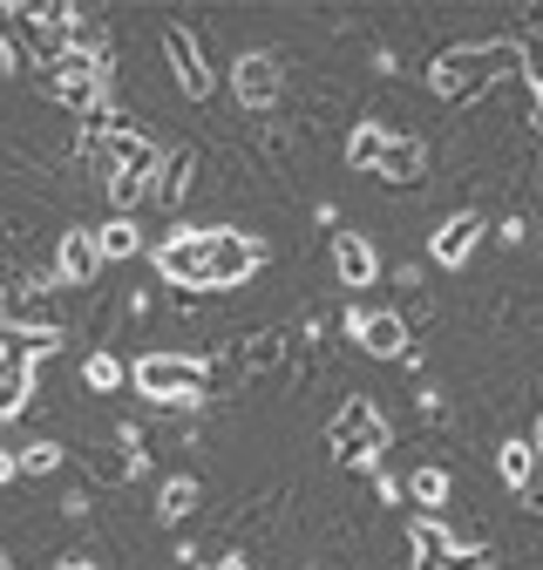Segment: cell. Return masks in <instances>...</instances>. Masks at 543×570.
Wrapping results in <instances>:
<instances>
[{"instance_id": "obj_1", "label": "cell", "mask_w": 543, "mask_h": 570, "mask_svg": "<svg viewBox=\"0 0 543 570\" xmlns=\"http://www.w3.org/2000/svg\"><path fill=\"white\" fill-rule=\"evenodd\" d=\"M523 76V48L516 41H468V48H448L428 61V82L442 102H468V96H483L496 82Z\"/></svg>"}, {"instance_id": "obj_2", "label": "cell", "mask_w": 543, "mask_h": 570, "mask_svg": "<svg viewBox=\"0 0 543 570\" xmlns=\"http://www.w3.org/2000/svg\"><path fill=\"white\" fill-rule=\"evenodd\" d=\"M387 421L374 414V401H347V407H339L333 414V428H326V449L339 455V462H347V469H381V455H387Z\"/></svg>"}, {"instance_id": "obj_3", "label": "cell", "mask_w": 543, "mask_h": 570, "mask_svg": "<svg viewBox=\"0 0 543 570\" xmlns=\"http://www.w3.org/2000/svg\"><path fill=\"white\" fill-rule=\"evenodd\" d=\"M129 387L144 394V401H157V407H197L204 367L184 361V353H144V361L129 367Z\"/></svg>"}, {"instance_id": "obj_4", "label": "cell", "mask_w": 543, "mask_h": 570, "mask_svg": "<svg viewBox=\"0 0 543 570\" xmlns=\"http://www.w3.org/2000/svg\"><path fill=\"white\" fill-rule=\"evenodd\" d=\"M407 570H490L483 543H448L435 517H407Z\"/></svg>"}, {"instance_id": "obj_5", "label": "cell", "mask_w": 543, "mask_h": 570, "mask_svg": "<svg viewBox=\"0 0 543 570\" xmlns=\"http://www.w3.org/2000/svg\"><path fill=\"white\" fill-rule=\"evenodd\" d=\"M109 96V61H89V55H61L48 61V102L76 109V116H96Z\"/></svg>"}, {"instance_id": "obj_6", "label": "cell", "mask_w": 543, "mask_h": 570, "mask_svg": "<svg viewBox=\"0 0 543 570\" xmlns=\"http://www.w3.org/2000/svg\"><path fill=\"white\" fill-rule=\"evenodd\" d=\"M218 238L225 232H177V238H164L157 245V272L170 278V285H211V265H218Z\"/></svg>"}, {"instance_id": "obj_7", "label": "cell", "mask_w": 543, "mask_h": 570, "mask_svg": "<svg viewBox=\"0 0 543 570\" xmlns=\"http://www.w3.org/2000/svg\"><path fill=\"white\" fill-rule=\"evenodd\" d=\"M164 61H170V76H177V89H184L190 102L211 96V61H204V48H197V35H190V28L164 21Z\"/></svg>"}, {"instance_id": "obj_8", "label": "cell", "mask_w": 543, "mask_h": 570, "mask_svg": "<svg viewBox=\"0 0 543 570\" xmlns=\"http://www.w3.org/2000/svg\"><path fill=\"white\" fill-rule=\"evenodd\" d=\"M347 333H354L361 353H374V361H407V320H401V313L354 306V313H347Z\"/></svg>"}, {"instance_id": "obj_9", "label": "cell", "mask_w": 543, "mask_h": 570, "mask_svg": "<svg viewBox=\"0 0 543 570\" xmlns=\"http://www.w3.org/2000/svg\"><path fill=\"white\" fill-rule=\"evenodd\" d=\"M483 232H490V218L483 210H455V218L428 238V258L442 265V272H462L468 258H475V245H483Z\"/></svg>"}, {"instance_id": "obj_10", "label": "cell", "mask_w": 543, "mask_h": 570, "mask_svg": "<svg viewBox=\"0 0 543 570\" xmlns=\"http://www.w3.org/2000/svg\"><path fill=\"white\" fill-rule=\"evenodd\" d=\"M231 96H238L245 109H272V102H279V55H265V48L238 55V68H231Z\"/></svg>"}, {"instance_id": "obj_11", "label": "cell", "mask_w": 543, "mask_h": 570, "mask_svg": "<svg viewBox=\"0 0 543 570\" xmlns=\"http://www.w3.org/2000/svg\"><path fill=\"white\" fill-rule=\"evenodd\" d=\"M28 401H34V353L0 346V421L28 414Z\"/></svg>"}, {"instance_id": "obj_12", "label": "cell", "mask_w": 543, "mask_h": 570, "mask_svg": "<svg viewBox=\"0 0 543 570\" xmlns=\"http://www.w3.org/2000/svg\"><path fill=\"white\" fill-rule=\"evenodd\" d=\"M96 272H102L96 232H61V245H55V278H61V285H89Z\"/></svg>"}, {"instance_id": "obj_13", "label": "cell", "mask_w": 543, "mask_h": 570, "mask_svg": "<svg viewBox=\"0 0 543 570\" xmlns=\"http://www.w3.org/2000/svg\"><path fill=\"white\" fill-rule=\"evenodd\" d=\"M333 272H339V285H347V293H367L374 272H381V258H374V245H367L361 232H339V238H333Z\"/></svg>"}, {"instance_id": "obj_14", "label": "cell", "mask_w": 543, "mask_h": 570, "mask_svg": "<svg viewBox=\"0 0 543 570\" xmlns=\"http://www.w3.org/2000/svg\"><path fill=\"white\" fill-rule=\"evenodd\" d=\"M190 177H197V150H184V142H177V150L157 164V184H150V197H157L164 210H177V204L190 197Z\"/></svg>"}, {"instance_id": "obj_15", "label": "cell", "mask_w": 543, "mask_h": 570, "mask_svg": "<svg viewBox=\"0 0 543 570\" xmlns=\"http://www.w3.org/2000/svg\"><path fill=\"white\" fill-rule=\"evenodd\" d=\"M258 272V245L245 232H225L218 238V265H211V285H245Z\"/></svg>"}, {"instance_id": "obj_16", "label": "cell", "mask_w": 543, "mask_h": 570, "mask_svg": "<svg viewBox=\"0 0 543 570\" xmlns=\"http://www.w3.org/2000/svg\"><path fill=\"white\" fill-rule=\"evenodd\" d=\"M422 170H428V150H422V142H415V136H387L381 177H387V184H415Z\"/></svg>"}, {"instance_id": "obj_17", "label": "cell", "mask_w": 543, "mask_h": 570, "mask_svg": "<svg viewBox=\"0 0 543 570\" xmlns=\"http://www.w3.org/2000/svg\"><path fill=\"white\" fill-rule=\"evenodd\" d=\"M197 503H204V482H197V475H170V482L157 489V517H164V523H184Z\"/></svg>"}, {"instance_id": "obj_18", "label": "cell", "mask_w": 543, "mask_h": 570, "mask_svg": "<svg viewBox=\"0 0 543 570\" xmlns=\"http://www.w3.org/2000/svg\"><path fill=\"white\" fill-rule=\"evenodd\" d=\"M381 157H387V129L381 122H361L347 136V170H381Z\"/></svg>"}, {"instance_id": "obj_19", "label": "cell", "mask_w": 543, "mask_h": 570, "mask_svg": "<svg viewBox=\"0 0 543 570\" xmlns=\"http://www.w3.org/2000/svg\"><path fill=\"white\" fill-rule=\"evenodd\" d=\"M496 475H503L510 489H530V482H536V449H530L523 435L503 442V449H496Z\"/></svg>"}, {"instance_id": "obj_20", "label": "cell", "mask_w": 543, "mask_h": 570, "mask_svg": "<svg viewBox=\"0 0 543 570\" xmlns=\"http://www.w3.org/2000/svg\"><path fill=\"white\" fill-rule=\"evenodd\" d=\"M96 245H102V265H116V258H136V252H144V232H136L129 218H109V225L96 232Z\"/></svg>"}, {"instance_id": "obj_21", "label": "cell", "mask_w": 543, "mask_h": 570, "mask_svg": "<svg viewBox=\"0 0 543 570\" xmlns=\"http://www.w3.org/2000/svg\"><path fill=\"white\" fill-rule=\"evenodd\" d=\"M407 489H415V503H428V510H442L448 503V469H415V475H407Z\"/></svg>"}, {"instance_id": "obj_22", "label": "cell", "mask_w": 543, "mask_h": 570, "mask_svg": "<svg viewBox=\"0 0 543 570\" xmlns=\"http://www.w3.org/2000/svg\"><path fill=\"white\" fill-rule=\"evenodd\" d=\"M82 381L96 387V394H116L129 374H122V361H116V353H89V367H82Z\"/></svg>"}, {"instance_id": "obj_23", "label": "cell", "mask_w": 543, "mask_h": 570, "mask_svg": "<svg viewBox=\"0 0 543 570\" xmlns=\"http://www.w3.org/2000/svg\"><path fill=\"white\" fill-rule=\"evenodd\" d=\"M14 462H21V475H55V469H61V449H55V442H34V449H21Z\"/></svg>"}, {"instance_id": "obj_24", "label": "cell", "mask_w": 543, "mask_h": 570, "mask_svg": "<svg viewBox=\"0 0 543 570\" xmlns=\"http://www.w3.org/2000/svg\"><path fill=\"white\" fill-rule=\"evenodd\" d=\"M14 68H21V48L0 35V82H14Z\"/></svg>"}, {"instance_id": "obj_25", "label": "cell", "mask_w": 543, "mask_h": 570, "mask_svg": "<svg viewBox=\"0 0 543 570\" xmlns=\"http://www.w3.org/2000/svg\"><path fill=\"white\" fill-rule=\"evenodd\" d=\"M14 475H21V462H14L8 449H0V482H14Z\"/></svg>"}, {"instance_id": "obj_26", "label": "cell", "mask_w": 543, "mask_h": 570, "mask_svg": "<svg viewBox=\"0 0 543 570\" xmlns=\"http://www.w3.org/2000/svg\"><path fill=\"white\" fill-rule=\"evenodd\" d=\"M523 21H530V35H536V41H543V0H536V8H530V14H523Z\"/></svg>"}, {"instance_id": "obj_27", "label": "cell", "mask_w": 543, "mask_h": 570, "mask_svg": "<svg viewBox=\"0 0 543 570\" xmlns=\"http://www.w3.org/2000/svg\"><path fill=\"white\" fill-rule=\"evenodd\" d=\"M61 570H102V563H61Z\"/></svg>"}, {"instance_id": "obj_28", "label": "cell", "mask_w": 543, "mask_h": 570, "mask_svg": "<svg viewBox=\"0 0 543 570\" xmlns=\"http://www.w3.org/2000/svg\"><path fill=\"white\" fill-rule=\"evenodd\" d=\"M530 449H536V462H543V428H536V442H530Z\"/></svg>"}, {"instance_id": "obj_29", "label": "cell", "mask_w": 543, "mask_h": 570, "mask_svg": "<svg viewBox=\"0 0 543 570\" xmlns=\"http://www.w3.org/2000/svg\"><path fill=\"white\" fill-rule=\"evenodd\" d=\"M536 129H543V96H536Z\"/></svg>"}, {"instance_id": "obj_30", "label": "cell", "mask_w": 543, "mask_h": 570, "mask_svg": "<svg viewBox=\"0 0 543 570\" xmlns=\"http://www.w3.org/2000/svg\"><path fill=\"white\" fill-rule=\"evenodd\" d=\"M218 570H245V563H238V557H231V563H218Z\"/></svg>"}, {"instance_id": "obj_31", "label": "cell", "mask_w": 543, "mask_h": 570, "mask_svg": "<svg viewBox=\"0 0 543 570\" xmlns=\"http://www.w3.org/2000/svg\"><path fill=\"white\" fill-rule=\"evenodd\" d=\"M0 570H8V557H0Z\"/></svg>"}]
</instances>
